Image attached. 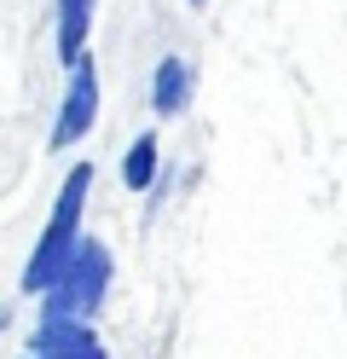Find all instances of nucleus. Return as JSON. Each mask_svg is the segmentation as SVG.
I'll return each mask as SVG.
<instances>
[{
    "mask_svg": "<svg viewBox=\"0 0 347 359\" xmlns=\"http://www.w3.org/2000/svg\"><path fill=\"white\" fill-rule=\"evenodd\" d=\"M87 191H93V163H76L58 191L53 215H46L41 226V243L35 255L23 261V296H46V290L58 284V273L69 266V255L81 250V215H87Z\"/></svg>",
    "mask_w": 347,
    "mask_h": 359,
    "instance_id": "obj_1",
    "label": "nucleus"
},
{
    "mask_svg": "<svg viewBox=\"0 0 347 359\" xmlns=\"http://www.w3.org/2000/svg\"><path fill=\"white\" fill-rule=\"evenodd\" d=\"M110 273H116L110 250H104V243H93V238H81V250L69 255V266L58 273V284L41 296V319H93V313L104 307Z\"/></svg>",
    "mask_w": 347,
    "mask_h": 359,
    "instance_id": "obj_2",
    "label": "nucleus"
},
{
    "mask_svg": "<svg viewBox=\"0 0 347 359\" xmlns=\"http://www.w3.org/2000/svg\"><path fill=\"white\" fill-rule=\"evenodd\" d=\"M93 122H99V64L81 58L76 70H69V93H64L58 122H53V151H69Z\"/></svg>",
    "mask_w": 347,
    "mask_h": 359,
    "instance_id": "obj_3",
    "label": "nucleus"
},
{
    "mask_svg": "<svg viewBox=\"0 0 347 359\" xmlns=\"http://www.w3.org/2000/svg\"><path fill=\"white\" fill-rule=\"evenodd\" d=\"M29 359H110L87 319H41L29 336Z\"/></svg>",
    "mask_w": 347,
    "mask_h": 359,
    "instance_id": "obj_4",
    "label": "nucleus"
},
{
    "mask_svg": "<svg viewBox=\"0 0 347 359\" xmlns=\"http://www.w3.org/2000/svg\"><path fill=\"white\" fill-rule=\"evenodd\" d=\"M53 12H58V64L76 70V64L87 58V35H93L99 0H53Z\"/></svg>",
    "mask_w": 347,
    "mask_h": 359,
    "instance_id": "obj_5",
    "label": "nucleus"
},
{
    "mask_svg": "<svg viewBox=\"0 0 347 359\" xmlns=\"http://www.w3.org/2000/svg\"><path fill=\"white\" fill-rule=\"evenodd\" d=\"M191 87H197L191 64L168 53V58L156 64V76H151V110H156V116H179V110L191 104Z\"/></svg>",
    "mask_w": 347,
    "mask_h": 359,
    "instance_id": "obj_6",
    "label": "nucleus"
},
{
    "mask_svg": "<svg viewBox=\"0 0 347 359\" xmlns=\"http://www.w3.org/2000/svg\"><path fill=\"white\" fill-rule=\"evenodd\" d=\"M156 156H162L156 133H139V140L128 145V156H122V180H128V191H151V180H156Z\"/></svg>",
    "mask_w": 347,
    "mask_h": 359,
    "instance_id": "obj_7",
    "label": "nucleus"
},
{
    "mask_svg": "<svg viewBox=\"0 0 347 359\" xmlns=\"http://www.w3.org/2000/svg\"><path fill=\"white\" fill-rule=\"evenodd\" d=\"M6 325H12V307H6V302H0V330H6Z\"/></svg>",
    "mask_w": 347,
    "mask_h": 359,
    "instance_id": "obj_8",
    "label": "nucleus"
},
{
    "mask_svg": "<svg viewBox=\"0 0 347 359\" xmlns=\"http://www.w3.org/2000/svg\"><path fill=\"white\" fill-rule=\"evenodd\" d=\"M185 6H197V12H203V6H208V0H185Z\"/></svg>",
    "mask_w": 347,
    "mask_h": 359,
    "instance_id": "obj_9",
    "label": "nucleus"
}]
</instances>
